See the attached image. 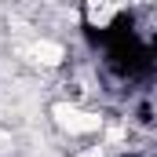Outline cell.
<instances>
[{
  "label": "cell",
  "mask_w": 157,
  "mask_h": 157,
  "mask_svg": "<svg viewBox=\"0 0 157 157\" xmlns=\"http://www.w3.org/2000/svg\"><path fill=\"white\" fill-rule=\"evenodd\" d=\"M117 15H121V7H110V4H91V7H84V18L91 22V29H110Z\"/></svg>",
  "instance_id": "obj_2"
},
{
  "label": "cell",
  "mask_w": 157,
  "mask_h": 157,
  "mask_svg": "<svg viewBox=\"0 0 157 157\" xmlns=\"http://www.w3.org/2000/svg\"><path fill=\"white\" fill-rule=\"evenodd\" d=\"M51 121H55V128H62L66 135H95V132H102V113H95V110H84L77 102H55L51 106Z\"/></svg>",
  "instance_id": "obj_1"
}]
</instances>
